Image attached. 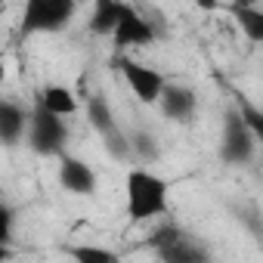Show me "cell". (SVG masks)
<instances>
[{
    "instance_id": "ba28073f",
    "label": "cell",
    "mask_w": 263,
    "mask_h": 263,
    "mask_svg": "<svg viewBox=\"0 0 263 263\" xmlns=\"http://www.w3.org/2000/svg\"><path fill=\"white\" fill-rule=\"evenodd\" d=\"M56 177H59V186H62L68 195H81V198L96 195V186H99L96 171H93V164L84 161L81 155H71V152L62 155V158H59Z\"/></svg>"
},
{
    "instance_id": "d6986e66",
    "label": "cell",
    "mask_w": 263,
    "mask_h": 263,
    "mask_svg": "<svg viewBox=\"0 0 263 263\" xmlns=\"http://www.w3.org/2000/svg\"><path fill=\"white\" fill-rule=\"evenodd\" d=\"M13 226H16V214H13L10 204H4V208H0V241H4V245L13 241Z\"/></svg>"
},
{
    "instance_id": "7a4b0ae2",
    "label": "cell",
    "mask_w": 263,
    "mask_h": 263,
    "mask_svg": "<svg viewBox=\"0 0 263 263\" xmlns=\"http://www.w3.org/2000/svg\"><path fill=\"white\" fill-rule=\"evenodd\" d=\"M217 155L223 164L229 167H245L257 158V140L251 134L248 121L241 118L238 105H229L223 111V124H220V143H217Z\"/></svg>"
},
{
    "instance_id": "7c38bea8",
    "label": "cell",
    "mask_w": 263,
    "mask_h": 263,
    "mask_svg": "<svg viewBox=\"0 0 263 263\" xmlns=\"http://www.w3.org/2000/svg\"><path fill=\"white\" fill-rule=\"evenodd\" d=\"M37 105L47 108L50 115L62 118V121L81 111V99H78V93H74L71 87H65V84H47V87L37 93Z\"/></svg>"
},
{
    "instance_id": "3957f363",
    "label": "cell",
    "mask_w": 263,
    "mask_h": 263,
    "mask_svg": "<svg viewBox=\"0 0 263 263\" xmlns=\"http://www.w3.org/2000/svg\"><path fill=\"white\" fill-rule=\"evenodd\" d=\"M161 257V263H211V254L201 241L183 232L177 223H155L152 235L146 238Z\"/></svg>"
},
{
    "instance_id": "e0dca14e",
    "label": "cell",
    "mask_w": 263,
    "mask_h": 263,
    "mask_svg": "<svg viewBox=\"0 0 263 263\" xmlns=\"http://www.w3.org/2000/svg\"><path fill=\"white\" fill-rule=\"evenodd\" d=\"M235 105H238L241 118L248 121L251 134H254V140H257V158H260V164H263V108H260V105H251V102H245V99H238Z\"/></svg>"
},
{
    "instance_id": "2e32d148",
    "label": "cell",
    "mask_w": 263,
    "mask_h": 263,
    "mask_svg": "<svg viewBox=\"0 0 263 263\" xmlns=\"http://www.w3.org/2000/svg\"><path fill=\"white\" fill-rule=\"evenodd\" d=\"M130 146H134V155L140 161H158L161 149H158V140L149 134V130H130Z\"/></svg>"
},
{
    "instance_id": "8fae6325",
    "label": "cell",
    "mask_w": 263,
    "mask_h": 263,
    "mask_svg": "<svg viewBox=\"0 0 263 263\" xmlns=\"http://www.w3.org/2000/svg\"><path fill=\"white\" fill-rule=\"evenodd\" d=\"M124 13H127L124 0H99V4L93 7V13H90V19H87V31L93 37H108L111 41V34L121 25Z\"/></svg>"
},
{
    "instance_id": "30bf717a",
    "label": "cell",
    "mask_w": 263,
    "mask_h": 263,
    "mask_svg": "<svg viewBox=\"0 0 263 263\" xmlns=\"http://www.w3.org/2000/svg\"><path fill=\"white\" fill-rule=\"evenodd\" d=\"M158 105H161L164 118H171L177 124H189L195 118V111H198V96L186 84H167V90H164V96H161Z\"/></svg>"
},
{
    "instance_id": "8992f818",
    "label": "cell",
    "mask_w": 263,
    "mask_h": 263,
    "mask_svg": "<svg viewBox=\"0 0 263 263\" xmlns=\"http://www.w3.org/2000/svg\"><path fill=\"white\" fill-rule=\"evenodd\" d=\"M111 65L124 78V84L130 87V93H134L143 105H158L161 102V96L167 90V81H164V74L155 65H146V62L127 56V53H115Z\"/></svg>"
},
{
    "instance_id": "ffe728a7",
    "label": "cell",
    "mask_w": 263,
    "mask_h": 263,
    "mask_svg": "<svg viewBox=\"0 0 263 263\" xmlns=\"http://www.w3.org/2000/svg\"><path fill=\"white\" fill-rule=\"evenodd\" d=\"M260 108H263V105H260Z\"/></svg>"
},
{
    "instance_id": "5b68a950",
    "label": "cell",
    "mask_w": 263,
    "mask_h": 263,
    "mask_svg": "<svg viewBox=\"0 0 263 263\" xmlns=\"http://www.w3.org/2000/svg\"><path fill=\"white\" fill-rule=\"evenodd\" d=\"M28 149L41 158H62L68 155L65 146H68V124L56 115H50L47 108H41L34 102L31 108V121H28V137H25Z\"/></svg>"
},
{
    "instance_id": "9a60e30c",
    "label": "cell",
    "mask_w": 263,
    "mask_h": 263,
    "mask_svg": "<svg viewBox=\"0 0 263 263\" xmlns=\"http://www.w3.org/2000/svg\"><path fill=\"white\" fill-rule=\"evenodd\" d=\"M71 263H121V254L105 248V245H90V241H81V245H68L65 248Z\"/></svg>"
},
{
    "instance_id": "277c9868",
    "label": "cell",
    "mask_w": 263,
    "mask_h": 263,
    "mask_svg": "<svg viewBox=\"0 0 263 263\" xmlns=\"http://www.w3.org/2000/svg\"><path fill=\"white\" fill-rule=\"evenodd\" d=\"M78 7L71 0H28L22 7V19H19V28L25 37H34V34H59L71 25Z\"/></svg>"
},
{
    "instance_id": "6da1fadb",
    "label": "cell",
    "mask_w": 263,
    "mask_h": 263,
    "mask_svg": "<svg viewBox=\"0 0 263 263\" xmlns=\"http://www.w3.org/2000/svg\"><path fill=\"white\" fill-rule=\"evenodd\" d=\"M171 211V180L146 164L130 167L124 177V214L130 223H155Z\"/></svg>"
},
{
    "instance_id": "9c48e42d",
    "label": "cell",
    "mask_w": 263,
    "mask_h": 263,
    "mask_svg": "<svg viewBox=\"0 0 263 263\" xmlns=\"http://www.w3.org/2000/svg\"><path fill=\"white\" fill-rule=\"evenodd\" d=\"M28 121H31V108L19 105L16 99H4L0 102V143L7 149H16L19 143H25Z\"/></svg>"
},
{
    "instance_id": "ac0fdd59",
    "label": "cell",
    "mask_w": 263,
    "mask_h": 263,
    "mask_svg": "<svg viewBox=\"0 0 263 263\" xmlns=\"http://www.w3.org/2000/svg\"><path fill=\"white\" fill-rule=\"evenodd\" d=\"M102 146H105V152H108L115 161H127L130 155H134V146H130V130H124V127L118 130V134L105 137Z\"/></svg>"
},
{
    "instance_id": "5bb4252c",
    "label": "cell",
    "mask_w": 263,
    "mask_h": 263,
    "mask_svg": "<svg viewBox=\"0 0 263 263\" xmlns=\"http://www.w3.org/2000/svg\"><path fill=\"white\" fill-rule=\"evenodd\" d=\"M226 13L235 19L238 31L251 41L263 47V7H251V4H232L226 7Z\"/></svg>"
},
{
    "instance_id": "52a82bcc",
    "label": "cell",
    "mask_w": 263,
    "mask_h": 263,
    "mask_svg": "<svg viewBox=\"0 0 263 263\" xmlns=\"http://www.w3.org/2000/svg\"><path fill=\"white\" fill-rule=\"evenodd\" d=\"M158 41V25H152V19L146 13H140L134 4H127V13L121 19V25L111 34V47L115 53H127L137 47H152Z\"/></svg>"
},
{
    "instance_id": "4fadbf2b",
    "label": "cell",
    "mask_w": 263,
    "mask_h": 263,
    "mask_svg": "<svg viewBox=\"0 0 263 263\" xmlns=\"http://www.w3.org/2000/svg\"><path fill=\"white\" fill-rule=\"evenodd\" d=\"M84 115H87L90 127L99 134V140H105V137H111V134H118V130H121V124H118V118H115V111H111V105H108V99L102 93H93L87 99Z\"/></svg>"
}]
</instances>
